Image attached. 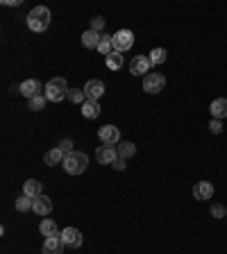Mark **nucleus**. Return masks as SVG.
<instances>
[{
    "label": "nucleus",
    "mask_w": 227,
    "mask_h": 254,
    "mask_svg": "<svg viewBox=\"0 0 227 254\" xmlns=\"http://www.w3.org/2000/svg\"><path fill=\"white\" fill-rule=\"evenodd\" d=\"M50 19H52L50 9L43 7V5H39V7H34L32 12L27 14V27H30L32 32H45L48 25H50Z\"/></svg>",
    "instance_id": "f257e3e1"
},
{
    "label": "nucleus",
    "mask_w": 227,
    "mask_h": 254,
    "mask_svg": "<svg viewBox=\"0 0 227 254\" xmlns=\"http://www.w3.org/2000/svg\"><path fill=\"white\" fill-rule=\"evenodd\" d=\"M64 170L68 173V175H82L86 170V166H89V156H86V152H80V150H73L71 155L64 156Z\"/></svg>",
    "instance_id": "f03ea898"
},
{
    "label": "nucleus",
    "mask_w": 227,
    "mask_h": 254,
    "mask_svg": "<svg viewBox=\"0 0 227 254\" xmlns=\"http://www.w3.org/2000/svg\"><path fill=\"white\" fill-rule=\"evenodd\" d=\"M43 96L50 102H62V100L68 96V84H66V79L64 78H52V79H48V84H45V89H43Z\"/></svg>",
    "instance_id": "7ed1b4c3"
},
{
    "label": "nucleus",
    "mask_w": 227,
    "mask_h": 254,
    "mask_svg": "<svg viewBox=\"0 0 227 254\" xmlns=\"http://www.w3.org/2000/svg\"><path fill=\"white\" fill-rule=\"evenodd\" d=\"M111 46L116 52H127L132 46H134V32L132 30H118L116 34H111Z\"/></svg>",
    "instance_id": "20e7f679"
},
{
    "label": "nucleus",
    "mask_w": 227,
    "mask_h": 254,
    "mask_svg": "<svg viewBox=\"0 0 227 254\" xmlns=\"http://www.w3.org/2000/svg\"><path fill=\"white\" fill-rule=\"evenodd\" d=\"M164 86H166V78L162 73H148L143 78V91L145 93H159L164 91Z\"/></svg>",
    "instance_id": "39448f33"
},
{
    "label": "nucleus",
    "mask_w": 227,
    "mask_h": 254,
    "mask_svg": "<svg viewBox=\"0 0 227 254\" xmlns=\"http://www.w3.org/2000/svg\"><path fill=\"white\" fill-rule=\"evenodd\" d=\"M59 238H62V243H64L66 248L71 250H78L80 245H82V232L75 227H66L59 232Z\"/></svg>",
    "instance_id": "423d86ee"
},
{
    "label": "nucleus",
    "mask_w": 227,
    "mask_h": 254,
    "mask_svg": "<svg viewBox=\"0 0 227 254\" xmlns=\"http://www.w3.org/2000/svg\"><path fill=\"white\" fill-rule=\"evenodd\" d=\"M98 138L103 141V145H118L121 143V132L116 125H103L98 130Z\"/></svg>",
    "instance_id": "0eeeda50"
},
{
    "label": "nucleus",
    "mask_w": 227,
    "mask_h": 254,
    "mask_svg": "<svg viewBox=\"0 0 227 254\" xmlns=\"http://www.w3.org/2000/svg\"><path fill=\"white\" fill-rule=\"evenodd\" d=\"M150 68H152V64H150V57H145V55H136L130 61V73L134 78H141V75L145 78L150 73Z\"/></svg>",
    "instance_id": "6e6552de"
},
{
    "label": "nucleus",
    "mask_w": 227,
    "mask_h": 254,
    "mask_svg": "<svg viewBox=\"0 0 227 254\" xmlns=\"http://www.w3.org/2000/svg\"><path fill=\"white\" fill-rule=\"evenodd\" d=\"M82 91H84L86 100H96V102H98V100L104 96V82H103V79H89Z\"/></svg>",
    "instance_id": "1a4fd4ad"
},
{
    "label": "nucleus",
    "mask_w": 227,
    "mask_h": 254,
    "mask_svg": "<svg viewBox=\"0 0 227 254\" xmlns=\"http://www.w3.org/2000/svg\"><path fill=\"white\" fill-rule=\"evenodd\" d=\"M96 159H98V163H114L118 159V150L114 148V145H100L96 150Z\"/></svg>",
    "instance_id": "9d476101"
},
{
    "label": "nucleus",
    "mask_w": 227,
    "mask_h": 254,
    "mask_svg": "<svg viewBox=\"0 0 227 254\" xmlns=\"http://www.w3.org/2000/svg\"><path fill=\"white\" fill-rule=\"evenodd\" d=\"M193 197L198 200V202H202V200H211V197H214V184L211 182H198L193 186Z\"/></svg>",
    "instance_id": "9b49d317"
},
{
    "label": "nucleus",
    "mask_w": 227,
    "mask_h": 254,
    "mask_svg": "<svg viewBox=\"0 0 227 254\" xmlns=\"http://www.w3.org/2000/svg\"><path fill=\"white\" fill-rule=\"evenodd\" d=\"M64 243L59 236H50V238H45L43 241V248H41V254H62L64 252Z\"/></svg>",
    "instance_id": "f8f14e48"
},
{
    "label": "nucleus",
    "mask_w": 227,
    "mask_h": 254,
    "mask_svg": "<svg viewBox=\"0 0 227 254\" xmlns=\"http://www.w3.org/2000/svg\"><path fill=\"white\" fill-rule=\"evenodd\" d=\"M21 96H25L27 100H32L34 96H41V82L39 79H25L21 84Z\"/></svg>",
    "instance_id": "ddd939ff"
},
{
    "label": "nucleus",
    "mask_w": 227,
    "mask_h": 254,
    "mask_svg": "<svg viewBox=\"0 0 227 254\" xmlns=\"http://www.w3.org/2000/svg\"><path fill=\"white\" fill-rule=\"evenodd\" d=\"M32 211H34L37 215H50V211H52V200H50L48 195H39V197H34Z\"/></svg>",
    "instance_id": "4468645a"
},
{
    "label": "nucleus",
    "mask_w": 227,
    "mask_h": 254,
    "mask_svg": "<svg viewBox=\"0 0 227 254\" xmlns=\"http://www.w3.org/2000/svg\"><path fill=\"white\" fill-rule=\"evenodd\" d=\"M23 195L32 197V200L43 195V186H41V182H37V179H27V182L23 184Z\"/></svg>",
    "instance_id": "2eb2a0df"
},
{
    "label": "nucleus",
    "mask_w": 227,
    "mask_h": 254,
    "mask_svg": "<svg viewBox=\"0 0 227 254\" xmlns=\"http://www.w3.org/2000/svg\"><path fill=\"white\" fill-rule=\"evenodd\" d=\"M209 111H211V116L218 118V120L227 118V98H216L214 102H211V107H209Z\"/></svg>",
    "instance_id": "dca6fc26"
},
{
    "label": "nucleus",
    "mask_w": 227,
    "mask_h": 254,
    "mask_svg": "<svg viewBox=\"0 0 227 254\" xmlns=\"http://www.w3.org/2000/svg\"><path fill=\"white\" fill-rule=\"evenodd\" d=\"M100 41H103V34L96 32V30H86V32L82 34V46H84V48H96V50H98Z\"/></svg>",
    "instance_id": "f3484780"
},
{
    "label": "nucleus",
    "mask_w": 227,
    "mask_h": 254,
    "mask_svg": "<svg viewBox=\"0 0 227 254\" xmlns=\"http://www.w3.org/2000/svg\"><path fill=\"white\" fill-rule=\"evenodd\" d=\"M100 102H96V100H86L84 104H82V116L89 118V120H93V118L100 116Z\"/></svg>",
    "instance_id": "a211bd4d"
},
{
    "label": "nucleus",
    "mask_w": 227,
    "mask_h": 254,
    "mask_svg": "<svg viewBox=\"0 0 227 254\" xmlns=\"http://www.w3.org/2000/svg\"><path fill=\"white\" fill-rule=\"evenodd\" d=\"M39 232L45 236V238H50V236H59V229H57V222L50 220V218H43L39 225Z\"/></svg>",
    "instance_id": "6ab92c4d"
},
{
    "label": "nucleus",
    "mask_w": 227,
    "mask_h": 254,
    "mask_svg": "<svg viewBox=\"0 0 227 254\" xmlns=\"http://www.w3.org/2000/svg\"><path fill=\"white\" fill-rule=\"evenodd\" d=\"M64 156L66 155L59 150V148H52V150L45 152L43 161H45V166H57V163H64Z\"/></svg>",
    "instance_id": "aec40b11"
},
{
    "label": "nucleus",
    "mask_w": 227,
    "mask_h": 254,
    "mask_svg": "<svg viewBox=\"0 0 227 254\" xmlns=\"http://www.w3.org/2000/svg\"><path fill=\"white\" fill-rule=\"evenodd\" d=\"M104 61H107V68H109V71H121V68H123V55L116 50L109 52V55L104 57Z\"/></svg>",
    "instance_id": "412c9836"
},
{
    "label": "nucleus",
    "mask_w": 227,
    "mask_h": 254,
    "mask_svg": "<svg viewBox=\"0 0 227 254\" xmlns=\"http://www.w3.org/2000/svg\"><path fill=\"white\" fill-rule=\"evenodd\" d=\"M116 150H118V156H121V159H130V156L136 155V145L132 143V141H121Z\"/></svg>",
    "instance_id": "4be33fe9"
},
{
    "label": "nucleus",
    "mask_w": 227,
    "mask_h": 254,
    "mask_svg": "<svg viewBox=\"0 0 227 254\" xmlns=\"http://www.w3.org/2000/svg\"><path fill=\"white\" fill-rule=\"evenodd\" d=\"M148 57H150V64L152 66H162L164 61H166V50H164V48H155Z\"/></svg>",
    "instance_id": "5701e85b"
},
{
    "label": "nucleus",
    "mask_w": 227,
    "mask_h": 254,
    "mask_svg": "<svg viewBox=\"0 0 227 254\" xmlns=\"http://www.w3.org/2000/svg\"><path fill=\"white\" fill-rule=\"evenodd\" d=\"M34 204L32 197H27V195H21L16 202H14V207H16V211H21V214H25V211H30Z\"/></svg>",
    "instance_id": "b1692460"
},
{
    "label": "nucleus",
    "mask_w": 227,
    "mask_h": 254,
    "mask_svg": "<svg viewBox=\"0 0 227 254\" xmlns=\"http://www.w3.org/2000/svg\"><path fill=\"white\" fill-rule=\"evenodd\" d=\"M68 102H75V104H84L86 102V96L82 89H68Z\"/></svg>",
    "instance_id": "393cba45"
},
{
    "label": "nucleus",
    "mask_w": 227,
    "mask_h": 254,
    "mask_svg": "<svg viewBox=\"0 0 227 254\" xmlns=\"http://www.w3.org/2000/svg\"><path fill=\"white\" fill-rule=\"evenodd\" d=\"M98 52L100 55H109V52H114V46H111V37L109 34H103V41H100V46H98Z\"/></svg>",
    "instance_id": "a878e982"
},
{
    "label": "nucleus",
    "mask_w": 227,
    "mask_h": 254,
    "mask_svg": "<svg viewBox=\"0 0 227 254\" xmlns=\"http://www.w3.org/2000/svg\"><path fill=\"white\" fill-rule=\"evenodd\" d=\"M27 102H30V109L32 111H41L45 107V102H48V98H45V96H34V98L27 100Z\"/></svg>",
    "instance_id": "bb28decb"
},
{
    "label": "nucleus",
    "mask_w": 227,
    "mask_h": 254,
    "mask_svg": "<svg viewBox=\"0 0 227 254\" xmlns=\"http://www.w3.org/2000/svg\"><path fill=\"white\" fill-rule=\"evenodd\" d=\"M211 215H214V218H227V207L216 202L214 207H211Z\"/></svg>",
    "instance_id": "cd10ccee"
},
{
    "label": "nucleus",
    "mask_w": 227,
    "mask_h": 254,
    "mask_svg": "<svg viewBox=\"0 0 227 254\" xmlns=\"http://www.w3.org/2000/svg\"><path fill=\"white\" fill-rule=\"evenodd\" d=\"M223 130H225V125H223L218 118H211V123H209V132H211V134H223Z\"/></svg>",
    "instance_id": "c85d7f7f"
},
{
    "label": "nucleus",
    "mask_w": 227,
    "mask_h": 254,
    "mask_svg": "<svg viewBox=\"0 0 227 254\" xmlns=\"http://www.w3.org/2000/svg\"><path fill=\"white\" fill-rule=\"evenodd\" d=\"M57 148L64 152V155H71V152H73V141H71V138H62Z\"/></svg>",
    "instance_id": "c756f323"
},
{
    "label": "nucleus",
    "mask_w": 227,
    "mask_h": 254,
    "mask_svg": "<svg viewBox=\"0 0 227 254\" xmlns=\"http://www.w3.org/2000/svg\"><path fill=\"white\" fill-rule=\"evenodd\" d=\"M91 30H96V32L103 34V30H104V19H103V16H96V19H91Z\"/></svg>",
    "instance_id": "7c9ffc66"
},
{
    "label": "nucleus",
    "mask_w": 227,
    "mask_h": 254,
    "mask_svg": "<svg viewBox=\"0 0 227 254\" xmlns=\"http://www.w3.org/2000/svg\"><path fill=\"white\" fill-rule=\"evenodd\" d=\"M111 166H114L116 170H125V166H127V163H125V159H121V156H118V159L111 163Z\"/></svg>",
    "instance_id": "2f4dec72"
},
{
    "label": "nucleus",
    "mask_w": 227,
    "mask_h": 254,
    "mask_svg": "<svg viewBox=\"0 0 227 254\" xmlns=\"http://www.w3.org/2000/svg\"><path fill=\"white\" fill-rule=\"evenodd\" d=\"M225 220H227V218H225Z\"/></svg>",
    "instance_id": "473e14b6"
}]
</instances>
